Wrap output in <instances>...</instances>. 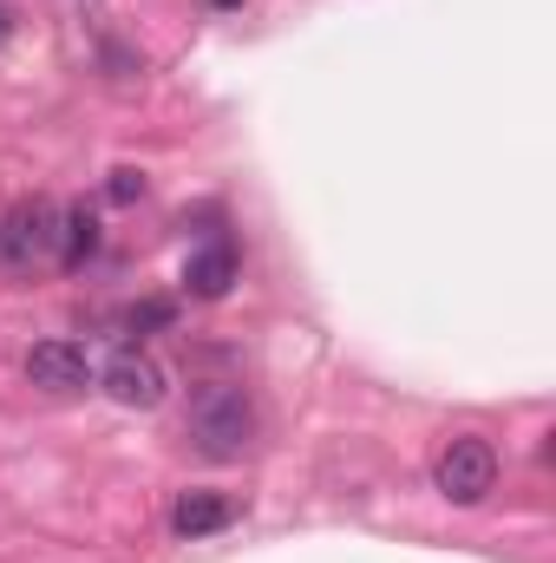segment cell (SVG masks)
<instances>
[{
	"mask_svg": "<svg viewBox=\"0 0 556 563\" xmlns=\"http://www.w3.org/2000/svg\"><path fill=\"white\" fill-rule=\"evenodd\" d=\"M105 197H112V203H138V197H144V170L119 164V170H112V184H105Z\"/></svg>",
	"mask_w": 556,
	"mask_h": 563,
	"instance_id": "30bf717a",
	"label": "cell"
},
{
	"mask_svg": "<svg viewBox=\"0 0 556 563\" xmlns=\"http://www.w3.org/2000/svg\"><path fill=\"white\" fill-rule=\"evenodd\" d=\"M184 426H190V439H197L203 459H243V452L256 445V407H249V394L230 387V380H203V387L190 394Z\"/></svg>",
	"mask_w": 556,
	"mask_h": 563,
	"instance_id": "6da1fadb",
	"label": "cell"
},
{
	"mask_svg": "<svg viewBox=\"0 0 556 563\" xmlns=\"http://www.w3.org/2000/svg\"><path fill=\"white\" fill-rule=\"evenodd\" d=\"M432 485H438L452 505H485V498L498 492V445L478 439V432L445 439L438 459H432Z\"/></svg>",
	"mask_w": 556,
	"mask_h": 563,
	"instance_id": "7a4b0ae2",
	"label": "cell"
},
{
	"mask_svg": "<svg viewBox=\"0 0 556 563\" xmlns=\"http://www.w3.org/2000/svg\"><path fill=\"white\" fill-rule=\"evenodd\" d=\"M26 380L46 394H86L99 380V367L79 341H40V347H26Z\"/></svg>",
	"mask_w": 556,
	"mask_h": 563,
	"instance_id": "5b68a950",
	"label": "cell"
},
{
	"mask_svg": "<svg viewBox=\"0 0 556 563\" xmlns=\"http://www.w3.org/2000/svg\"><path fill=\"white\" fill-rule=\"evenodd\" d=\"M210 7H223V13H230V7H243V0H210Z\"/></svg>",
	"mask_w": 556,
	"mask_h": 563,
	"instance_id": "7c38bea8",
	"label": "cell"
},
{
	"mask_svg": "<svg viewBox=\"0 0 556 563\" xmlns=\"http://www.w3.org/2000/svg\"><path fill=\"white\" fill-rule=\"evenodd\" d=\"M170 321H177V301H138V308L125 314L132 334H144V328H170Z\"/></svg>",
	"mask_w": 556,
	"mask_h": 563,
	"instance_id": "9c48e42d",
	"label": "cell"
},
{
	"mask_svg": "<svg viewBox=\"0 0 556 563\" xmlns=\"http://www.w3.org/2000/svg\"><path fill=\"white\" fill-rule=\"evenodd\" d=\"M99 217L86 210V203H73V210H59V263L66 269H86L92 256H99Z\"/></svg>",
	"mask_w": 556,
	"mask_h": 563,
	"instance_id": "ba28073f",
	"label": "cell"
},
{
	"mask_svg": "<svg viewBox=\"0 0 556 563\" xmlns=\"http://www.w3.org/2000/svg\"><path fill=\"white\" fill-rule=\"evenodd\" d=\"M13 26H20V20H13V7H7V0H0V46H7V40H13Z\"/></svg>",
	"mask_w": 556,
	"mask_h": 563,
	"instance_id": "8fae6325",
	"label": "cell"
},
{
	"mask_svg": "<svg viewBox=\"0 0 556 563\" xmlns=\"http://www.w3.org/2000/svg\"><path fill=\"white\" fill-rule=\"evenodd\" d=\"M59 256V203L53 197H20L0 217V263L7 269H33Z\"/></svg>",
	"mask_w": 556,
	"mask_h": 563,
	"instance_id": "3957f363",
	"label": "cell"
},
{
	"mask_svg": "<svg viewBox=\"0 0 556 563\" xmlns=\"http://www.w3.org/2000/svg\"><path fill=\"white\" fill-rule=\"evenodd\" d=\"M236 276H243V256H236L230 236L190 250V263H184V288H190V301H223V295L236 288Z\"/></svg>",
	"mask_w": 556,
	"mask_h": 563,
	"instance_id": "8992f818",
	"label": "cell"
},
{
	"mask_svg": "<svg viewBox=\"0 0 556 563\" xmlns=\"http://www.w3.org/2000/svg\"><path fill=\"white\" fill-rule=\"evenodd\" d=\"M99 387H105L119 407L151 413V407H164V394H170V374L157 367V354H144V347H119V354L99 367Z\"/></svg>",
	"mask_w": 556,
	"mask_h": 563,
	"instance_id": "277c9868",
	"label": "cell"
},
{
	"mask_svg": "<svg viewBox=\"0 0 556 563\" xmlns=\"http://www.w3.org/2000/svg\"><path fill=\"white\" fill-rule=\"evenodd\" d=\"M223 525H236V498H230V492H184V498L170 505V531H177L184 544H197V538H210V531H223Z\"/></svg>",
	"mask_w": 556,
	"mask_h": 563,
	"instance_id": "52a82bcc",
	"label": "cell"
}]
</instances>
